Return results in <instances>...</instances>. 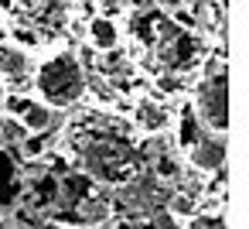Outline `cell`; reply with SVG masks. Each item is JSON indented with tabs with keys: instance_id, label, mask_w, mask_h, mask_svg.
<instances>
[{
	"instance_id": "obj_1",
	"label": "cell",
	"mask_w": 249,
	"mask_h": 229,
	"mask_svg": "<svg viewBox=\"0 0 249 229\" xmlns=\"http://www.w3.org/2000/svg\"><path fill=\"white\" fill-rule=\"evenodd\" d=\"M75 161L82 174L103 185H126L143 171V154L130 134H113L106 127H86L75 134Z\"/></svg>"
},
{
	"instance_id": "obj_12",
	"label": "cell",
	"mask_w": 249,
	"mask_h": 229,
	"mask_svg": "<svg viewBox=\"0 0 249 229\" xmlns=\"http://www.w3.org/2000/svg\"><path fill=\"white\" fill-rule=\"evenodd\" d=\"M174 120H178V147H181V151H188V147L205 134V127L198 123V116H195V110H191V106L178 110V116H174Z\"/></svg>"
},
{
	"instance_id": "obj_9",
	"label": "cell",
	"mask_w": 249,
	"mask_h": 229,
	"mask_svg": "<svg viewBox=\"0 0 249 229\" xmlns=\"http://www.w3.org/2000/svg\"><path fill=\"white\" fill-rule=\"evenodd\" d=\"M55 106H48L45 99H38V96H31L28 99V106L21 110V116H18V123L24 127V134H48L52 127H55Z\"/></svg>"
},
{
	"instance_id": "obj_14",
	"label": "cell",
	"mask_w": 249,
	"mask_h": 229,
	"mask_svg": "<svg viewBox=\"0 0 249 229\" xmlns=\"http://www.w3.org/2000/svg\"><path fill=\"white\" fill-rule=\"evenodd\" d=\"M181 171H184V164L174 157V154H157V161H154V178L157 181H178L181 178Z\"/></svg>"
},
{
	"instance_id": "obj_17",
	"label": "cell",
	"mask_w": 249,
	"mask_h": 229,
	"mask_svg": "<svg viewBox=\"0 0 249 229\" xmlns=\"http://www.w3.org/2000/svg\"><path fill=\"white\" fill-rule=\"evenodd\" d=\"M4 96H7V86L0 82V110H4Z\"/></svg>"
},
{
	"instance_id": "obj_6",
	"label": "cell",
	"mask_w": 249,
	"mask_h": 229,
	"mask_svg": "<svg viewBox=\"0 0 249 229\" xmlns=\"http://www.w3.org/2000/svg\"><path fill=\"white\" fill-rule=\"evenodd\" d=\"M184 154H188V164H191L198 174H215V171L225 168V137L205 130Z\"/></svg>"
},
{
	"instance_id": "obj_5",
	"label": "cell",
	"mask_w": 249,
	"mask_h": 229,
	"mask_svg": "<svg viewBox=\"0 0 249 229\" xmlns=\"http://www.w3.org/2000/svg\"><path fill=\"white\" fill-rule=\"evenodd\" d=\"M130 116H133V127H137L140 134H147V137H157V134H164V130L174 123V110H171L167 103L154 99V96L133 99Z\"/></svg>"
},
{
	"instance_id": "obj_3",
	"label": "cell",
	"mask_w": 249,
	"mask_h": 229,
	"mask_svg": "<svg viewBox=\"0 0 249 229\" xmlns=\"http://www.w3.org/2000/svg\"><path fill=\"white\" fill-rule=\"evenodd\" d=\"M191 110L208 134L225 137V130H229V69L201 76V82L195 86V106Z\"/></svg>"
},
{
	"instance_id": "obj_11",
	"label": "cell",
	"mask_w": 249,
	"mask_h": 229,
	"mask_svg": "<svg viewBox=\"0 0 249 229\" xmlns=\"http://www.w3.org/2000/svg\"><path fill=\"white\" fill-rule=\"evenodd\" d=\"M75 215H79V226H82V229H96V226H103V222L113 215V205H109L103 195L89 191V195L75 205Z\"/></svg>"
},
{
	"instance_id": "obj_18",
	"label": "cell",
	"mask_w": 249,
	"mask_h": 229,
	"mask_svg": "<svg viewBox=\"0 0 249 229\" xmlns=\"http://www.w3.org/2000/svg\"><path fill=\"white\" fill-rule=\"evenodd\" d=\"M0 229H14V226H0Z\"/></svg>"
},
{
	"instance_id": "obj_4",
	"label": "cell",
	"mask_w": 249,
	"mask_h": 229,
	"mask_svg": "<svg viewBox=\"0 0 249 229\" xmlns=\"http://www.w3.org/2000/svg\"><path fill=\"white\" fill-rule=\"evenodd\" d=\"M31 69H35V58L28 48L7 38L0 41V82L7 86V93H24L31 86Z\"/></svg>"
},
{
	"instance_id": "obj_7",
	"label": "cell",
	"mask_w": 249,
	"mask_h": 229,
	"mask_svg": "<svg viewBox=\"0 0 249 229\" xmlns=\"http://www.w3.org/2000/svg\"><path fill=\"white\" fill-rule=\"evenodd\" d=\"M86 41L92 52H109L123 45V28L120 18H106V14H92L86 21Z\"/></svg>"
},
{
	"instance_id": "obj_15",
	"label": "cell",
	"mask_w": 249,
	"mask_h": 229,
	"mask_svg": "<svg viewBox=\"0 0 249 229\" xmlns=\"http://www.w3.org/2000/svg\"><path fill=\"white\" fill-rule=\"evenodd\" d=\"M181 229H229V222H225V215L218 209V212H195L191 219H184Z\"/></svg>"
},
{
	"instance_id": "obj_13",
	"label": "cell",
	"mask_w": 249,
	"mask_h": 229,
	"mask_svg": "<svg viewBox=\"0 0 249 229\" xmlns=\"http://www.w3.org/2000/svg\"><path fill=\"white\" fill-rule=\"evenodd\" d=\"M164 209H167L174 219H191V215L198 212V202H195V195H188V191H174V195H167Z\"/></svg>"
},
{
	"instance_id": "obj_16",
	"label": "cell",
	"mask_w": 249,
	"mask_h": 229,
	"mask_svg": "<svg viewBox=\"0 0 249 229\" xmlns=\"http://www.w3.org/2000/svg\"><path fill=\"white\" fill-rule=\"evenodd\" d=\"M92 11L106 14V18H123L130 7H126V0H92Z\"/></svg>"
},
{
	"instance_id": "obj_2",
	"label": "cell",
	"mask_w": 249,
	"mask_h": 229,
	"mask_svg": "<svg viewBox=\"0 0 249 229\" xmlns=\"http://www.w3.org/2000/svg\"><path fill=\"white\" fill-rule=\"evenodd\" d=\"M31 86L38 93V99H45L48 106L58 110H72L86 99V65L75 52L58 48L45 58L35 62L31 69Z\"/></svg>"
},
{
	"instance_id": "obj_8",
	"label": "cell",
	"mask_w": 249,
	"mask_h": 229,
	"mask_svg": "<svg viewBox=\"0 0 249 229\" xmlns=\"http://www.w3.org/2000/svg\"><path fill=\"white\" fill-rule=\"evenodd\" d=\"M21 191H24V185H21V168H18V161L11 157L7 147H0V209L14 205V202L21 198Z\"/></svg>"
},
{
	"instance_id": "obj_10",
	"label": "cell",
	"mask_w": 249,
	"mask_h": 229,
	"mask_svg": "<svg viewBox=\"0 0 249 229\" xmlns=\"http://www.w3.org/2000/svg\"><path fill=\"white\" fill-rule=\"evenodd\" d=\"M89 191H92V178L82 174V171H69V174L58 181V195H55V202H62L65 209H75Z\"/></svg>"
}]
</instances>
